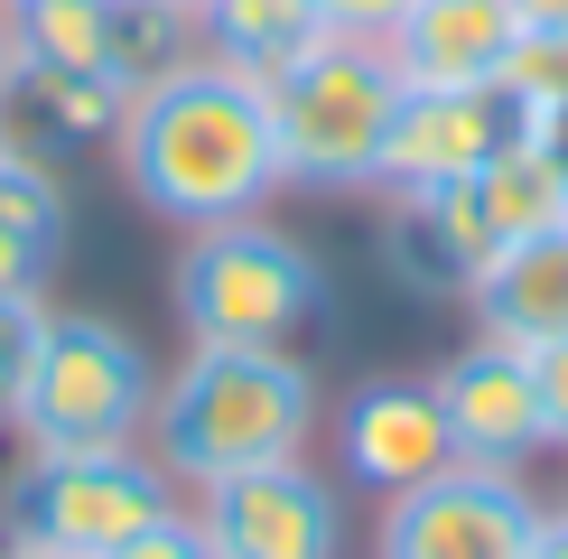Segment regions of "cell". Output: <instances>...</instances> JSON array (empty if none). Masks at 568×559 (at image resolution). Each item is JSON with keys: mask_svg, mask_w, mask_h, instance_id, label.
<instances>
[{"mask_svg": "<svg viewBox=\"0 0 568 559\" xmlns=\"http://www.w3.org/2000/svg\"><path fill=\"white\" fill-rule=\"evenodd\" d=\"M112 159H122V186L178 233L262 215L290 186L280 177V131H271V84L224 57H196L178 75L140 84L122 103Z\"/></svg>", "mask_w": 568, "mask_h": 559, "instance_id": "obj_1", "label": "cell"}, {"mask_svg": "<svg viewBox=\"0 0 568 559\" xmlns=\"http://www.w3.org/2000/svg\"><path fill=\"white\" fill-rule=\"evenodd\" d=\"M140 448L169 466L178 495H205L252 466H290L317 448V373L298 345H186L159 383Z\"/></svg>", "mask_w": 568, "mask_h": 559, "instance_id": "obj_2", "label": "cell"}, {"mask_svg": "<svg viewBox=\"0 0 568 559\" xmlns=\"http://www.w3.org/2000/svg\"><path fill=\"white\" fill-rule=\"evenodd\" d=\"M169 298H178L186 345H298L326 317V271L290 224L233 215L178 243Z\"/></svg>", "mask_w": 568, "mask_h": 559, "instance_id": "obj_3", "label": "cell"}, {"mask_svg": "<svg viewBox=\"0 0 568 559\" xmlns=\"http://www.w3.org/2000/svg\"><path fill=\"white\" fill-rule=\"evenodd\" d=\"M159 402V373L140 336L103 308H47L29 392H19V457H93V448H140Z\"/></svg>", "mask_w": 568, "mask_h": 559, "instance_id": "obj_4", "label": "cell"}, {"mask_svg": "<svg viewBox=\"0 0 568 559\" xmlns=\"http://www.w3.org/2000/svg\"><path fill=\"white\" fill-rule=\"evenodd\" d=\"M400 112V75L373 38H317L271 75V131H280V177L317 196H373L383 140Z\"/></svg>", "mask_w": 568, "mask_h": 559, "instance_id": "obj_5", "label": "cell"}, {"mask_svg": "<svg viewBox=\"0 0 568 559\" xmlns=\"http://www.w3.org/2000/svg\"><path fill=\"white\" fill-rule=\"evenodd\" d=\"M186 495L150 448H93V457H29L10 485V541H38L57 559H112L131 531H150L159 512Z\"/></svg>", "mask_w": 568, "mask_h": 559, "instance_id": "obj_6", "label": "cell"}, {"mask_svg": "<svg viewBox=\"0 0 568 559\" xmlns=\"http://www.w3.org/2000/svg\"><path fill=\"white\" fill-rule=\"evenodd\" d=\"M550 504L531 495L513 466H447V476L410 485L383 504V541L373 559H531Z\"/></svg>", "mask_w": 568, "mask_h": 559, "instance_id": "obj_7", "label": "cell"}, {"mask_svg": "<svg viewBox=\"0 0 568 559\" xmlns=\"http://www.w3.org/2000/svg\"><path fill=\"white\" fill-rule=\"evenodd\" d=\"M186 512H196V531H205L215 559H336L345 550L336 485L307 457L224 476V485H205V495H186Z\"/></svg>", "mask_w": 568, "mask_h": 559, "instance_id": "obj_8", "label": "cell"}, {"mask_svg": "<svg viewBox=\"0 0 568 559\" xmlns=\"http://www.w3.org/2000/svg\"><path fill=\"white\" fill-rule=\"evenodd\" d=\"M438 410H447V438H457L466 466H523L550 448V410H540V373L531 355H513V345H485L466 336V355H447L429 373Z\"/></svg>", "mask_w": 568, "mask_h": 559, "instance_id": "obj_9", "label": "cell"}, {"mask_svg": "<svg viewBox=\"0 0 568 559\" xmlns=\"http://www.w3.org/2000/svg\"><path fill=\"white\" fill-rule=\"evenodd\" d=\"M504 140H513V112L494 103V93H410L400 84V112H392L373 196H392V205L447 196V186H466Z\"/></svg>", "mask_w": 568, "mask_h": 559, "instance_id": "obj_10", "label": "cell"}, {"mask_svg": "<svg viewBox=\"0 0 568 559\" xmlns=\"http://www.w3.org/2000/svg\"><path fill=\"white\" fill-rule=\"evenodd\" d=\"M336 457L364 495H410L457 466V438H447V410L429 383H364L354 402L336 410Z\"/></svg>", "mask_w": 568, "mask_h": 559, "instance_id": "obj_11", "label": "cell"}, {"mask_svg": "<svg viewBox=\"0 0 568 559\" xmlns=\"http://www.w3.org/2000/svg\"><path fill=\"white\" fill-rule=\"evenodd\" d=\"M513 38H523L513 0H410V19L383 38V57L410 93H494Z\"/></svg>", "mask_w": 568, "mask_h": 559, "instance_id": "obj_12", "label": "cell"}, {"mask_svg": "<svg viewBox=\"0 0 568 559\" xmlns=\"http://www.w3.org/2000/svg\"><path fill=\"white\" fill-rule=\"evenodd\" d=\"M466 326L485 345L540 355L568 336V224H540L523 243H494V262L466 280Z\"/></svg>", "mask_w": 568, "mask_h": 559, "instance_id": "obj_13", "label": "cell"}, {"mask_svg": "<svg viewBox=\"0 0 568 559\" xmlns=\"http://www.w3.org/2000/svg\"><path fill=\"white\" fill-rule=\"evenodd\" d=\"M466 196L485 205L494 243H523L540 224H568V140H523L513 131L504 150L466 177Z\"/></svg>", "mask_w": 568, "mask_h": 559, "instance_id": "obj_14", "label": "cell"}, {"mask_svg": "<svg viewBox=\"0 0 568 559\" xmlns=\"http://www.w3.org/2000/svg\"><path fill=\"white\" fill-rule=\"evenodd\" d=\"M196 38H205V57H224V65L271 84L290 57H307L326 38V19H317V0H205Z\"/></svg>", "mask_w": 568, "mask_h": 559, "instance_id": "obj_15", "label": "cell"}, {"mask_svg": "<svg viewBox=\"0 0 568 559\" xmlns=\"http://www.w3.org/2000/svg\"><path fill=\"white\" fill-rule=\"evenodd\" d=\"M10 38H19V75L29 65L112 75V0H10Z\"/></svg>", "mask_w": 568, "mask_h": 559, "instance_id": "obj_16", "label": "cell"}, {"mask_svg": "<svg viewBox=\"0 0 568 559\" xmlns=\"http://www.w3.org/2000/svg\"><path fill=\"white\" fill-rule=\"evenodd\" d=\"M205 38H196V10H169V0H112V75L122 93L178 75V65H196Z\"/></svg>", "mask_w": 568, "mask_h": 559, "instance_id": "obj_17", "label": "cell"}, {"mask_svg": "<svg viewBox=\"0 0 568 559\" xmlns=\"http://www.w3.org/2000/svg\"><path fill=\"white\" fill-rule=\"evenodd\" d=\"M494 103L513 112L523 140H568V38H513L504 75H494Z\"/></svg>", "mask_w": 568, "mask_h": 559, "instance_id": "obj_18", "label": "cell"}, {"mask_svg": "<svg viewBox=\"0 0 568 559\" xmlns=\"http://www.w3.org/2000/svg\"><path fill=\"white\" fill-rule=\"evenodd\" d=\"M19 93L47 112V131H57V140H112V131H122V103H131L112 75H75V65H29Z\"/></svg>", "mask_w": 568, "mask_h": 559, "instance_id": "obj_19", "label": "cell"}, {"mask_svg": "<svg viewBox=\"0 0 568 559\" xmlns=\"http://www.w3.org/2000/svg\"><path fill=\"white\" fill-rule=\"evenodd\" d=\"M38 336H47V289H19V298H0V429L19 419V392H29Z\"/></svg>", "mask_w": 568, "mask_h": 559, "instance_id": "obj_20", "label": "cell"}, {"mask_svg": "<svg viewBox=\"0 0 568 559\" xmlns=\"http://www.w3.org/2000/svg\"><path fill=\"white\" fill-rule=\"evenodd\" d=\"M112 559H215V550H205V531H196V512H159V522L150 531H131V541L122 550H112Z\"/></svg>", "mask_w": 568, "mask_h": 559, "instance_id": "obj_21", "label": "cell"}, {"mask_svg": "<svg viewBox=\"0 0 568 559\" xmlns=\"http://www.w3.org/2000/svg\"><path fill=\"white\" fill-rule=\"evenodd\" d=\"M317 19H326V38H373L383 47L410 19V0H317Z\"/></svg>", "mask_w": 568, "mask_h": 559, "instance_id": "obj_22", "label": "cell"}, {"mask_svg": "<svg viewBox=\"0 0 568 559\" xmlns=\"http://www.w3.org/2000/svg\"><path fill=\"white\" fill-rule=\"evenodd\" d=\"M531 373H540V410H550V448H568V336L540 345Z\"/></svg>", "mask_w": 568, "mask_h": 559, "instance_id": "obj_23", "label": "cell"}, {"mask_svg": "<svg viewBox=\"0 0 568 559\" xmlns=\"http://www.w3.org/2000/svg\"><path fill=\"white\" fill-rule=\"evenodd\" d=\"M38 280H47V252H38V243H19V233H0V298L38 289Z\"/></svg>", "mask_w": 568, "mask_h": 559, "instance_id": "obj_24", "label": "cell"}, {"mask_svg": "<svg viewBox=\"0 0 568 559\" xmlns=\"http://www.w3.org/2000/svg\"><path fill=\"white\" fill-rule=\"evenodd\" d=\"M513 19H523L531 38H568V0H513Z\"/></svg>", "mask_w": 568, "mask_h": 559, "instance_id": "obj_25", "label": "cell"}, {"mask_svg": "<svg viewBox=\"0 0 568 559\" xmlns=\"http://www.w3.org/2000/svg\"><path fill=\"white\" fill-rule=\"evenodd\" d=\"M19 93V38H10V0H0V112H10Z\"/></svg>", "mask_w": 568, "mask_h": 559, "instance_id": "obj_26", "label": "cell"}, {"mask_svg": "<svg viewBox=\"0 0 568 559\" xmlns=\"http://www.w3.org/2000/svg\"><path fill=\"white\" fill-rule=\"evenodd\" d=\"M531 559H568V522L550 512V522H540V541H531Z\"/></svg>", "mask_w": 568, "mask_h": 559, "instance_id": "obj_27", "label": "cell"}, {"mask_svg": "<svg viewBox=\"0 0 568 559\" xmlns=\"http://www.w3.org/2000/svg\"><path fill=\"white\" fill-rule=\"evenodd\" d=\"M19 150H29V140H19V131H10V112H0V169H10Z\"/></svg>", "mask_w": 568, "mask_h": 559, "instance_id": "obj_28", "label": "cell"}, {"mask_svg": "<svg viewBox=\"0 0 568 559\" xmlns=\"http://www.w3.org/2000/svg\"><path fill=\"white\" fill-rule=\"evenodd\" d=\"M0 559H57V550H38V541H0Z\"/></svg>", "mask_w": 568, "mask_h": 559, "instance_id": "obj_29", "label": "cell"}, {"mask_svg": "<svg viewBox=\"0 0 568 559\" xmlns=\"http://www.w3.org/2000/svg\"><path fill=\"white\" fill-rule=\"evenodd\" d=\"M169 10H205V0H169Z\"/></svg>", "mask_w": 568, "mask_h": 559, "instance_id": "obj_30", "label": "cell"}, {"mask_svg": "<svg viewBox=\"0 0 568 559\" xmlns=\"http://www.w3.org/2000/svg\"><path fill=\"white\" fill-rule=\"evenodd\" d=\"M550 512H559V522H568V495H559V504H550Z\"/></svg>", "mask_w": 568, "mask_h": 559, "instance_id": "obj_31", "label": "cell"}]
</instances>
